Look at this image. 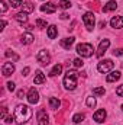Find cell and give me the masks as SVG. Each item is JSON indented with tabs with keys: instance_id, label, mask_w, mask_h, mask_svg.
<instances>
[{
	"instance_id": "6da1fadb",
	"label": "cell",
	"mask_w": 123,
	"mask_h": 125,
	"mask_svg": "<svg viewBox=\"0 0 123 125\" xmlns=\"http://www.w3.org/2000/svg\"><path fill=\"white\" fill-rule=\"evenodd\" d=\"M32 116V109L26 105H18L15 112H13V118H15V122L18 125H23L26 124Z\"/></svg>"
},
{
	"instance_id": "7a4b0ae2",
	"label": "cell",
	"mask_w": 123,
	"mask_h": 125,
	"mask_svg": "<svg viewBox=\"0 0 123 125\" xmlns=\"http://www.w3.org/2000/svg\"><path fill=\"white\" fill-rule=\"evenodd\" d=\"M77 80H78V74L75 70H68L64 76V86L68 90H74L77 87Z\"/></svg>"
},
{
	"instance_id": "3957f363",
	"label": "cell",
	"mask_w": 123,
	"mask_h": 125,
	"mask_svg": "<svg viewBox=\"0 0 123 125\" xmlns=\"http://www.w3.org/2000/svg\"><path fill=\"white\" fill-rule=\"evenodd\" d=\"M93 45L91 44H86V42H83V44H80V45H77V52L81 55V57H86V58H88V57H91L93 55Z\"/></svg>"
},
{
	"instance_id": "277c9868",
	"label": "cell",
	"mask_w": 123,
	"mask_h": 125,
	"mask_svg": "<svg viewBox=\"0 0 123 125\" xmlns=\"http://www.w3.org/2000/svg\"><path fill=\"white\" fill-rule=\"evenodd\" d=\"M83 22H84V25H86V28H87L88 31H93V28H94V25H96V16H94V13H93V12L84 13Z\"/></svg>"
},
{
	"instance_id": "5b68a950",
	"label": "cell",
	"mask_w": 123,
	"mask_h": 125,
	"mask_svg": "<svg viewBox=\"0 0 123 125\" xmlns=\"http://www.w3.org/2000/svg\"><path fill=\"white\" fill-rule=\"evenodd\" d=\"M113 68V61L112 60H101V61L97 64V70L100 73H107Z\"/></svg>"
},
{
	"instance_id": "8992f818",
	"label": "cell",
	"mask_w": 123,
	"mask_h": 125,
	"mask_svg": "<svg viewBox=\"0 0 123 125\" xmlns=\"http://www.w3.org/2000/svg\"><path fill=\"white\" fill-rule=\"evenodd\" d=\"M36 58H38V61L41 62L42 65H48L49 61H51V57H49L48 51H45V50L39 51V52H38V55H36Z\"/></svg>"
},
{
	"instance_id": "52a82bcc",
	"label": "cell",
	"mask_w": 123,
	"mask_h": 125,
	"mask_svg": "<svg viewBox=\"0 0 123 125\" xmlns=\"http://www.w3.org/2000/svg\"><path fill=\"white\" fill-rule=\"evenodd\" d=\"M110 47V41L109 39H103L101 42H100V45H98V48H97V57L100 58V57H103V54L107 51V48Z\"/></svg>"
},
{
	"instance_id": "ba28073f",
	"label": "cell",
	"mask_w": 123,
	"mask_h": 125,
	"mask_svg": "<svg viewBox=\"0 0 123 125\" xmlns=\"http://www.w3.org/2000/svg\"><path fill=\"white\" fill-rule=\"evenodd\" d=\"M13 73H15V64H12V62H4L3 67H1V74H3L4 77H7V76H10V74H13Z\"/></svg>"
},
{
	"instance_id": "9c48e42d",
	"label": "cell",
	"mask_w": 123,
	"mask_h": 125,
	"mask_svg": "<svg viewBox=\"0 0 123 125\" xmlns=\"http://www.w3.org/2000/svg\"><path fill=\"white\" fill-rule=\"evenodd\" d=\"M36 118H38V125H48V115H46V112L44 109L38 111Z\"/></svg>"
},
{
	"instance_id": "30bf717a",
	"label": "cell",
	"mask_w": 123,
	"mask_h": 125,
	"mask_svg": "<svg viewBox=\"0 0 123 125\" xmlns=\"http://www.w3.org/2000/svg\"><path fill=\"white\" fill-rule=\"evenodd\" d=\"M28 102L32 103V105H35V103H38V102H39V93H38L33 87L29 90V93H28Z\"/></svg>"
},
{
	"instance_id": "8fae6325",
	"label": "cell",
	"mask_w": 123,
	"mask_h": 125,
	"mask_svg": "<svg viewBox=\"0 0 123 125\" xmlns=\"http://www.w3.org/2000/svg\"><path fill=\"white\" fill-rule=\"evenodd\" d=\"M110 25H112V28H116V29L123 28V16H114V18H112Z\"/></svg>"
},
{
	"instance_id": "7c38bea8",
	"label": "cell",
	"mask_w": 123,
	"mask_h": 125,
	"mask_svg": "<svg viewBox=\"0 0 123 125\" xmlns=\"http://www.w3.org/2000/svg\"><path fill=\"white\" fill-rule=\"evenodd\" d=\"M106 115H107V114H106V111H104V109H98V111L94 114V116H93V118H94V121H96V122H98V124H100V122H104Z\"/></svg>"
},
{
	"instance_id": "4fadbf2b",
	"label": "cell",
	"mask_w": 123,
	"mask_h": 125,
	"mask_svg": "<svg viewBox=\"0 0 123 125\" xmlns=\"http://www.w3.org/2000/svg\"><path fill=\"white\" fill-rule=\"evenodd\" d=\"M74 41H75V38H74V36L64 38V39H61V47H62V48H65V50H70V48L72 47Z\"/></svg>"
},
{
	"instance_id": "5bb4252c",
	"label": "cell",
	"mask_w": 123,
	"mask_h": 125,
	"mask_svg": "<svg viewBox=\"0 0 123 125\" xmlns=\"http://www.w3.org/2000/svg\"><path fill=\"white\" fill-rule=\"evenodd\" d=\"M41 10H42V12H46V13H54V12L57 10V4H55V3L42 4V6H41Z\"/></svg>"
},
{
	"instance_id": "9a60e30c",
	"label": "cell",
	"mask_w": 123,
	"mask_h": 125,
	"mask_svg": "<svg viewBox=\"0 0 123 125\" xmlns=\"http://www.w3.org/2000/svg\"><path fill=\"white\" fill-rule=\"evenodd\" d=\"M120 71H112L110 74H107V77H106V82L107 83H113V82H117L119 79H120Z\"/></svg>"
},
{
	"instance_id": "2e32d148",
	"label": "cell",
	"mask_w": 123,
	"mask_h": 125,
	"mask_svg": "<svg viewBox=\"0 0 123 125\" xmlns=\"http://www.w3.org/2000/svg\"><path fill=\"white\" fill-rule=\"evenodd\" d=\"M33 82H35V84H42V83L45 82V76H44V73H42L41 70H36Z\"/></svg>"
},
{
	"instance_id": "e0dca14e",
	"label": "cell",
	"mask_w": 123,
	"mask_h": 125,
	"mask_svg": "<svg viewBox=\"0 0 123 125\" xmlns=\"http://www.w3.org/2000/svg\"><path fill=\"white\" fill-rule=\"evenodd\" d=\"M116 9H117V3H116L114 0H112V1H109L107 4H104L103 12H112V10H116Z\"/></svg>"
},
{
	"instance_id": "ac0fdd59",
	"label": "cell",
	"mask_w": 123,
	"mask_h": 125,
	"mask_svg": "<svg viewBox=\"0 0 123 125\" xmlns=\"http://www.w3.org/2000/svg\"><path fill=\"white\" fill-rule=\"evenodd\" d=\"M15 19H16L19 23H26V22H28V13H25V12H20V13L15 15Z\"/></svg>"
},
{
	"instance_id": "d6986e66",
	"label": "cell",
	"mask_w": 123,
	"mask_h": 125,
	"mask_svg": "<svg viewBox=\"0 0 123 125\" xmlns=\"http://www.w3.org/2000/svg\"><path fill=\"white\" fill-rule=\"evenodd\" d=\"M32 41H33V35L31 32H26V33L22 35V44L28 45V44H32Z\"/></svg>"
},
{
	"instance_id": "ffe728a7",
	"label": "cell",
	"mask_w": 123,
	"mask_h": 125,
	"mask_svg": "<svg viewBox=\"0 0 123 125\" xmlns=\"http://www.w3.org/2000/svg\"><path fill=\"white\" fill-rule=\"evenodd\" d=\"M57 33H58V29H57V26L51 25V26L48 28V38H49V39H54V38L57 36Z\"/></svg>"
},
{
	"instance_id": "44dd1931",
	"label": "cell",
	"mask_w": 123,
	"mask_h": 125,
	"mask_svg": "<svg viewBox=\"0 0 123 125\" xmlns=\"http://www.w3.org/2000/svg\"><path fill=\"white\" fill-rule=\"evenodd\" d=\"M61 71H62V65L61 64H57V65H54V68L51 70V73H49V76H58V74H61Z\"/></svg>"
},
{
	"instance_id": "7402d4cb",
	"label": "cell",
	"mask_w": 123,
	"mask_h": 125,
	"mask_svg": "<svg viewBox=\"0 0 123 125\" xmlns=\"http://www.w3.org/2000/svg\"><path fill=\"white\" fill-rule=\"evenodd\" d=\"M60 100L57 99V97H49V106H51V109H58L60 108Z\"/></svg>"
},
{
	"instance_id": "603a6c76",
	"label": "cell",
	"mask_w": 123,
	"mask_h": 125,
	"mask_svg": "<svg viewBox=\"0 0 123 125\" xmlns=\"http://www.w3.org/2000/svg\"><path fill=\"white\" fill-rule=\"evenodd\" d=\"M33 4H32L31 1H26L25 4H22V10L25 12V13H31V12H33Z\"/></svg>"
},
{
	"instance_id": "cb8c5ba5",
	"label": "cell",
	"mask_w": 123,
	"mask_h": 125,
	"mask_svg": "<svg viewBox=\"0 0 123 125\" xmlns=\"http://www.w3.org/2000/svg\"><path fill=\"white\" fill-rule=\"evenodd\" d=\"M84 118H86V116H84V114H77V115H74V116H72V121H74L75 124H80V122H83V121H84Z\"/></svg>"
},
{
	"instance_id": "d4e9b609",
	"label": "cell",
	"mask_w": 123,
	"mask_h": 125,
	"mask_svg": "<svg viewBox=\"0 0 123 125\" xmlns=\"http://www.w3.org/2000/svg\"><path fill=\"white\" fill-rule=\"evenodd\" d=\"M58 6H60L61 9H70V7H71V3H70L68 0H61Z\"/></svg>"
},
{
	"instance_id": "484cf974",
	"label": "cell",
	"mask_w": 123,
	"mask_h": 125,
	"mask_svg": "<svg viewBox=\"0 0 123 125\" xmlns=\"http://www.w3.org/2000/svg\"><path fill=\"white\" fill-rule=\"evenodd\" d=\"M93 93L97 94V96H101V94L106 93V90H104L103 87H96V89H93Z\"/></svg>"
},
{
	"instance_id": "4316f807",
	"label": "cell",
	"mask_w": 123,
	"mask_h": 125,
	"mask_svg": "<svg viewBox=\"0 0 123 125\" xmlns=\"http://www.w3.org/2000/svg\"><path fill=\"white\" fill-rule=\"evenodd\" d=\"M87 106H88V108H94V106H96V99H94L93 96L87 97Z\"/></svg>"
},
{
	"instance_id": "83f0119b",
	"label": "cell",
	"mask_w": 123,
	"mask_h": 125,
	"mask_svg": "<svg viewBox=\"0 0 123 125\" xmlns=\"http://www.w3.org/2000/svg\"><path fill=\"white\" fill-rule=\"evenodd\" d=\"M10 1V4H12V7H20L23 3H22V0H9Z\"/></svg>"
},
{
	"instance_id": "f1b7e54d",
	"label": "cell",
	"mask_w": 123,
	"mask_h": 125,
	"mask_svg": "<svg viewBox=\"0 0 123 125\" xmlns=\"http://www.w3.org/2000/svg\"><path fill=\"white\" fill-rule=\"evenodd\" d=\"M36 26H39V28H46V21H44V19H36Z\"/></svg>"
},
{
	"instance_id": "f546056e",
	"label": "cell",
	"mask_w": 123,
	"mask_h": 125,
	"mask_svg": "<svg viewBox=\"0 0 123 125\" xmlns=\"http://www.w3.org/2000/svg\"><path fill=\"white\" fill-rule=\"evenodd\" d=\"M6 57H9V58L12 57V58H13L15 61H18V60H19V57H18V55H16L15 52H13V51H12V52H10V51H6Z\"/></svg>"
},
{
	"instance_id": "4dcf8cb0",
	"label": "cell",
	"mask_w": 123,
	"mask_h": 125,
	"mask_svg": "<svg viewBox=\"0 0 123 125\" xmlns=\"http://www.w3.org/2000/svg\"><path fill=\"white\" fill-rule=\"evenodd\" d=\"M72 64H74V67H83V60H80V58H75L74 61H72Z\"/></svg>"
},
{
	"instance_id": "1f68e13d",
	"label": "cell",
	"mask_w": 123,
	"mask_h": 125,
	"mask_svg": "<svg viewBox=\"0 0 123 125\" xmlns=\"http://www.w3.org/2000/svg\"><path fill=\"white\" fill-rule=\"evenodd\" d=\"M6 114H7V108H1V114H0V118L1 119H6Z\"/></svg>"
},
{
	"instance_id": "d6a6232c",
	"label": "cell",
	"mask_w": 123,
	"mask_h": 125,
	"mask_svg": "<svg viewBox=\"0 0 123 125\" xmlns=\"http://www.w3.org/2000/svg\"><path fill=\"white\" fill-rule=\"evenodd\" d=\"M113 55H117V57L123 55V50H122V48H117V50H114V51H113Z\"/></svg>"
},
{
	"instance_id": "836d02e7",
	"label": "cell",
	"mask_w": 123,
	"mask_h": 125,
	"mask_svg": "<svg viewBox=\"0 0 123 125\" xmlns=\"http://www.w3.org/2000/svg\"><path fill=\"white\" fill-rule=\"evenodd\" d=\"M0 9H1V13H4V12L7 10V6H6L4 1H0Z\"/></svg>"
},
{
	"instance_id": "e575fe53",
	"label": "cell",
	"mask_w": 123,
	"mask_h": 125,
	"mask_svg": "<svg viewBox=\"0 0 123 125\" xmlns=\"http://www.w3.org/2000/svg\"><path fill=\"white\" fill-rule=\"evenodd\" d=\"M116 93L119 94V96H122V97H123V84H120V86L116 89Z\"/></svg>"
},
{
	"instance_id": "d590c367",
	"label": "cell",
	"mask_w": 123,
	"mask_h": 125,
	"mask_svg": "<svg viewBox=\"0 0 123 125\" xmlns=\"http://www.w3.org/2000/svg\"><path fill=\"white\" fill-rule=\"evenodd\" d=\"M7 89H9L10 92H13V90H15V83H13V82H9V83H7Z\"/></svg>"
},
{
	"instance_id": "8d00e7d4",
	"label": "cell",
	"mask_w": 123,
	"mask_h": 125,
	"mask_svg": "<svg viewBox=\"0 0 123 125\" xmlns=\"http://www.w3.org/2000/svg\"><path fill=\"white\" fill-rule=\"evenodd\" d=\"M29 71H31V68H29V67H25V68L22 70V74H23V76H28Z\"/></svg>"
},
{
	"instance_id": "74e56055",
	"label": "cell",
	"mask_w": 123,
	"mask_h": 125,
	"mask_svg": "<svg viewBox=\"0 0 123 125\" xmlns=\"http://www.w3.org/2000/svg\"><path fill=\"white\" fill-rule=\"evenodd\" d=\"M23 94H25L23 90H19V92H18V97H23Z\"/></svg>"
},
{
	"instance_id": "f35d334b",
	"label": "cell",
	"mask_w": 123,
	"mask_h": 125,
	"mask_svg": "<svg viewBox=\"0 0 123 125\" xmlns=\"http://www.w3.org/2000/svg\"><path fill=\"white\" fill-rule=\"evenodd\" d=\"M12 121H15L13 116H7V118H6V122H12Z\"/></svg>"
},
{
	"instance_id": "ab89813d",
	"label": "cell",
	"mask_w": 123,
	"mask_h": 125,
	"mask_svg": "<svg viewBox=\"0 0 123 125\" xmlns=\"http://www.w3.org/2000/svg\"><path fill=\"white\" fill-rule=\"evenodd\" d=\"M68 18H70V16H68L67 13H62L61 15V19H68Z\"/></svg>"
},
{
	"instance_id": "60d3db41",
	"label": "cell",
	"mask_w": 123,
	"mask_h": 125,
	"mask_svg": "<svg viewBox=\"0 0 123 125\" xmlns=\"http://www.w3.org/2000/svg\"><path fill=\"white\" fill-rule=\"evenodd\" d=\"M106 26V22H100V28H104Z\"/></svg>"
},
{
	"instance_id": "b9f144b4",
	"label": "cell",
	"mask_w": 123,
	"mask_h": 125,
	"mask_svg": "<svg viewBox=\"0 0 123 125\" xmlns=\"http://www.w3.org/2000/svg\"><path fill=\"white\" fill-rule=\"evenodd\" d=\"M122 109H123V105H122Z\"/></svg>"
}]
</instances>
